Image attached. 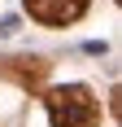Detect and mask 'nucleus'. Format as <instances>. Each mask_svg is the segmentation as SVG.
<instances>
[{
  "label": "nucleus",
  "instance_id": "obj_3",
  "mask_svg": "<svg viewBox=\"0 0 122 127\" xmlns=\"http://www.w3.org/2000/svg\"><path fill=\"white\" fill-rule=\"evenodd\" d=\"M0 75L22 83V88H39L44 75H48V62L44 57H9V62H0Z\"/></svg>",
  "mask_w": 122,
  "mask_h": 127
},
{
  "label": "nucleus",
  "instance_id": "obj_2",
  "mask_svg": "<svg viewBox=\"0 0 122 127\" xmlns=\"http://www.w3.org/2000/svg\"><path fill=\"white\" fill-rule=\"evenodd\" d=\"M92 0H26V13L44 26H65L74 18H83V9Z\"/></svg>",
  "mask_w": 122,
  "mask_h": 127
},
{
  "label": "nucleus",
  "instance_id": "obj_1",
  "mask_svg": "<svg viewBox=\"0 0 122 127\" xmlns=\"http://www.w3.org/2000/svg\"><path fill=\"white\" fill-rule=\"evenodd\" d=\"M48 105L52 127H96L100 123V101L92 96V88L83 83H65V88H52L44 96Z\"/></svg>",
  "mask_w": 122,
  "mask_h": 127
}]
</instances>
